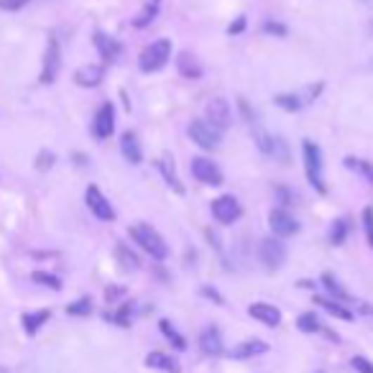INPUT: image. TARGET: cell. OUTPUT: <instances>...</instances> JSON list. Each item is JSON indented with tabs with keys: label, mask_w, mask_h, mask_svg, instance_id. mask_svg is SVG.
<instances>
[{
	"label": "cell",
	"mask_w": 373,
	"mask_h": 373,
	"mask_svg": "<svg viewBox=\"0 0 373 373\" xmlns=\"http://www.w3.org/2000/svg\"><path fill=\"white\" fill-rule=\"evenodd\" d=\"M113 131H115V107L113 103H103L100 110L95 113V120H92V133H95V138L105 141V138L113 136Z\"/></svg>",
	"instance_id": "9"
},
{
	"label": "cell",
	"mask_w": 373,
	"mask_h": 373,
	"mask_svg": "<svg viewBox=\"0 0 373 373\" xmlns=\"http://www.w3.org/2000/svg\"><path fill=\"white\" fill-rule=\"evenodd\" d=\"M49 317H51L49 310L26 312V315L21 317V322H23V330H26V335H31V338H34L36 332L41 330V325H44V322H49Z\"/></svg>",
	"instance_id": "23"
},
{
	"label": "cell",
	"mask_w": 373,
	"mask_h": 373,
	"mask_svg": "<svg viewBox=\"0 0 373 373\" xmlns=\"http://www.w3.org/2000/svg\"><path fill=\"white\" fill-rule=\"evenodd\" d=\"M276 197H279V202H282L284 207H287V204H292V199H294V197H292V192L284 190V187H279V190H276Z\"/></svg>",
	"instance_id": "41"
},
{
	"label": "cell",
	"mask_w": 373,
	"mask_h": 373,
	"mask_svg": "<svg viewBox=\"0 0 373 373\" xmlns=\"http://www.w3.org/2000/svg\"><path fill=\"white\" fill-rule=\"evenodd\" d=\"M85 202H87V207H90V212L98 220H103V223H113V220H115L113 204L107 202V197L103 195V192H100V187H95V184H90V187H87Z\"/></svg>",
	"instance_id": "7"
},
{
	"label": "cell",
	"mask_w": 373,
	"mask_h": 373,
	"mask_svg": "<svg viewBox=\"0 0 373 373\" xmlns=\"http://www.w3.org/2000/svg\"><path fill=\"white\" fill-rule=\"evenodd\" d=\"M59 70H62V51H59V41L51 36L49 44H46V51H44V67L39 79L44 85H51L59 77Z\"/></svg>",
	"instance_id": "5"
},
{
	"label": "cell",
	"mask_w": 373,
	"mask_h": 373,
	"mask_svg": "<svg viewBox=\"0 0 373 373\" xmlns=\"http://www.w3.org/2000/svg\"><path fill=\"white\" fill-rule=\"evenodd\" d=\"M159 330L164 332V338H166L171 345H174V351H184V348H187V340L179 335V330H176V327L169 322V320H162V322H159Z\"/></svg>",
	"instance_id": "27"
},
{
	"label": "cell",
	"mask_w": 373,
	"mask_h": 373,
	"mask_svg": "<svg viewBox=\"0 0 373 373\" xmlns=\"http://www.w3.org/2000/svg\"><path fill=\"white\" fill-rule=\"evenodd\" d=\"M274 103L282 110H287V113H296V110H302V98L299 95H294V92H287V95H276L274 98Z\"/></svg>",
	"instance_id": "28"
},
{
	"label": "cell",
	"mask_w": 373,
	"mask_h": 373,
	"mask_svg": "<svg viewBox=\"0 0 373 373\" xmlns=\"http://www.w3.org/2000/svg\"><path fill=\"white\" fill-rule=\"evenodd\" d=\"M315 304H320L325 312H330L332 317H338V320H345V322H353L355 320V315H353L345 304L335 302V299H330V296H315Z\"/></svg>",
	"instance_id": "22"
},
{
	"label": "cell",
	"mask_w": 373,
	"mask_h": 373,
	"mask_svg": "<svg viewBox=\"0 0 373 373\" xmlns=\"http://www.w3.org/2000/svg\"><path fill=\"white\" fill-rule=\"evenodd\" d=\"M123 294H126V289H120V287H107V289H105V299H107L110 304L118 302V299H120Z\"/></svg>",
	"instance_id": "40"
},
{
	"label": "cell",
	"mask_w": 373,
	"mask_h": 373,
	"mask_svg": "<svg viewBox=\"0 0 373 373\" xmlns=\"http://www.w3.org/2000/svg\"><path fill=\"white\" fill-rule=\"evenodd\" d=\"M204 115H207L204 120L212 123L215 128H220V131L230 128V123H233V110L225 98H212L210 103L204 105Z\"/></svg>",
	"instance_id": "8"
},
{
	"label": "cell",
	"mask_w": 373,
	"mask_h": 373,
	"mask_svg": "<svg viewBox=\"0 0 373 373\" xmlns=\"http://www.w3.org/2000/svg\"><path fill=\"white\" fill-rule=\"evenodd\" d=\"M302 156H304V171H307V179H310V184L315 187L317 192H327V187H325V171H322V151H320V146H317L315 141H310V138H304L302 143Z\"/></svg>",
	"instance_id": "2"
},
{
	"label": "cell",
	"mask_w": 373,
	"mask_h": 373,
	"mask_svg": "<svg viewBox=\"0 0 373 373\" xmlns=\"http://www.w3.org/2000/svg\"><path fill=\"white\" fill-rule=\"evenodd\" d=\"M363 228H366V235H368V246L373 248V207L363 210Z\"/></svg>",
	"instance_id": "37"
},
{
	"label": "cell",
	"mask_w": 373,
	"mask_h": 373,
	"mask_svg": "<svg viewBox=\"0 0 373 373\" xmlns=\"http://www.w3.org/2000/svg\"><path fill=\"white\" fill-rule=\"evenodd\" d=\"M143 363H146L148 368H156V371H164V373H179V371H182V363H179L174 355H169V353H162V351L148 353Z\"/></svg>",
	"instance_id": "17"
},
{
	"label": "cell",
	"mask_w": 373,
	"mask_h": 373,
	"mask_svg": "<svg viewBox=\"0 0 373 373\" xmlns=\"http://www.w3.org/2000/svg\"><path fill=\"white\" fill-rule=\"evenodd\" d=\"M54 162H57V156L51 154V151H39V156H36V169L49 171L54 166Z\"/></svg>",
	"instance_id": "35"
},
{
	"label": "cell",
	"mask_w": 373,
	"mask_h": 373,
	"mask_svg": "<svg viewBox=\"0 0 373 373\" xmlns=\"http://www.w3.org/2000/svg\"><path fill=\"white\" fill-rule=\"evenodd\" d=\"M171 59V41L169 39H156L141 51V59H138V67L141 72L151 74V72H159L166 67V62Z\"/></svg>",
	"instance_id": "3"
},
{
	"label": "cell",
	"mask_w": 373,
	"mask_h": 373,
	"mask_svg": "<svg viewBox=\"0 0 373 373\" xmlns=\"http://www.w3.org/2000/svg\"><path fill=\"white\" fill-rule=\"evenodd\" d=\"M248 315L259 320L261 325H266V327H279L282 325V310L268 302H254L248 307Z\"/></svg>",
	"instance_id": "14"
},
{
	"label": "cell",
	"mask_w": 373,
	"mask_h": 373,
	"mask_svg": "<svg viewBox=\"0 0 373 373\" xmlns=\"http://www.w3.org/2000/svg\"><path fill=\"white\" fill-rule=\"evenodd\" d=\"M192 174L195 179L202 184H212V187H220L223 184V171L215 162L210 159H204V156H197V159H192Z\"/></svg>",
	"instance_id": "10"
},
{
	"label": "cell",
	"mask_w": 373,
	"mask_h": 373,
	"mask_svg": "<svg viewBox=\"0 0 373 373\" xmlns=\"http://www.w3.org/2000/svg\"><path fill=\"white\" fill-rule=\"evenodd\" d=\"M176 70H179V74L187 79L202 77V64H199V59L195 57V54H190V51H179V54H176Z\"/></svg>",
	"instance_id": "19"
},
{
	"label": "cell",
	"mask_w": 373,
	"mask_h": 373,
	"mask_svg": "<svg viewBox=\"0 0 373 373\" xmlns=\"http://www.w3.org/2000/svg\"><path fill=\"white\" fill-rule=\"evenodd\" d=\"M105 79V67L103 64H85L74 72V82L79 87H98Z\"/></svg>",
	"instance_id": "16"
},
{
	"label": "cell",
	"mask_w": 373,
	"mask_h": 373,
	"mask_svg": "<svg viewBox=\"0 0 373 373\" xmlns=\"http://www.w3.org/2000/svg\"><path fill=\"white\" fill-rule=\"evenodd\" d=\"M190 138L199 148H204V151H212V148H218L220 141H223V131L215 128L212 123H207L204 118H199L190 123Z\"/></svg>",
	"instance_id": "4"
},
{
	"label": "cell",
	"mask_w": 373,
	"mask_h": 373,
	"mask_svg": "<svg viewBox=\"0 0 373 373\" xmlns=\"http://www.w3.org/2000/svg\"><path fill=\"white\" fill-rule=\"evenodd\" d=\"M199 348H202L204 355H223V335H220V330L215 327V325H210V327H204L202 335H199Z\"/></svg>",
	"instance_id": "18"
},
{
	"label": "cell",
	"mask_w": 373,
	"mask_h": 373,
	"mask_svg": "<svg viewBox=\"0 0 373 373\" xmlns=\"http://www.w3.org/2000/svg\"><path fill=\"white\" fill-rule=\"evenodd\" d=\"M263 353H268V345L263 340H243V343H238L230 351V358L248 360V358H256V355H263Z\"/></svg>",
	"instance_id": "20"
},
{
	"label": "cell",
	"mask_w": 373,
	"mask_h": 373,
	"mask_svg": "<svg viewBox=\"0 0 373 373\" xmlns=\"http://www.w3.org/2000/svg\"><path fill=\"white\" fill-rule=\"evenodd\" d=\"M259 256L263 261V266L268 271H274V268L284 266V261H287V246L279 238H263L259 246Z\"/></svg>",
	"instance_id": "6"
},
{
	"label": "cell",
	"mask_w": 373,
	"mask_h": 373,
	"mask_svg": "<svg viewBox=\"0 0 373 373\" xmlns=\"http://www.w3.org/2000/svg\"><path fill=\"white\" fill-rule=\"evenodd\" d=\"M29 6V0H0V11H21V8Z\"/></svg>",
	"instance_id": "39"
},
{
	"label": "cell",
	"mask_w": 373,
	"mask_h": 373,
	"mask_svg": "<svg viewBox=\"0 0 373 373\" xmlns=\"http://www.w3.org/2000/svg\"><path fill=\"white\" fill-rule=\"evenodd\" d=\"M131 310H133V304L126 302L118 312H115V315H105V317L107 320H113V322H118L120 327H128V325H131Z\"/></svg>",
	"instance_id": "34"
},
{
	"label": "cell",
	"mask_w": 373,
	"mask_h": 373,
	"mask_svg": "<svg viewBox=\"0 0 373 373\" xmlns=\"http://www.w3.org/2000/svg\"><path fill=\"white\" fill-rule=\"evenodd\" d=\"M348 230H351L348 220H335L332 228H330V243L332 246H343L345 238H348Z\"/></svg>",
	"instance_id": "31"
},
{
	"label": "cell",
	"mask_w": 373,
	"mask_h": 373,
	"mask_svg": "<svg viewBox=\"0 0 373 373\" xmlns=\"http://www.w3.org/2000/svg\"><path fill=\"white\" fill-rule=\"evenodd\" d=\"M74 162H77L79 166H87V156L85 154H74Z\"/></svg>",
	"instance_id": "45"
},
{
	"label": "cell",
	"mask_w": 373,
	"mask_h": 373,
	"mask_svg": "<svg viewBox=\"0 0 373 373\" xmlns=\"http://www.w3.org/2000/svg\"><path fill=\"white\" fill-rule=\"evenodd\" d=\"M120 154H123V159H126L128 164H133V166L141 164L143 148H141V141H138V136H136L133 131H126V133L120 136Z\"/></svg>",
	"instance_id": "15"
},
{
	"label": "cell",
	"mask_w": 373,
	"mask_h": 373,
	"mask_svg": "<svg viewBox=\"0 0 373 373\" xmlns=\"http://www.w3.org/2000/svg\"><path fill=\"white\" fill-rule=\"evenodd\" d=\"M131 238H133L151 259L164 261L169 256V246H166V240L162 238V233L154 230V228L146 225V223H138V225L131 228Z\"/></svg>",
	"instance_id": "1"
},
{
	"label": "cell",
	"mask_w": 373,
	"mask_h": 373,
	"mask_svg": "<svg viewBox=\"0 0 373 373\" xmlns=\"http://www.w3.org/2000/svg\"><path fill=\"white\" fill-rule=\"evenodd\" d=\"M202 294L207 296V299H215V302H218V304L225 302V299H223V296L218 294V289H212V287H202Z\"/></svg>",
	"instance_id": "42"
},
{
	"label": "cell",
	"mask_w": 373,
	"mask_h": 373,
	"mask_svg": "<svg viewBox=\"0 0 373 373\" xmlns=\"http://www.w3.org/2000/svg\"><path fill=\"white\" fill-rule=\"evenodd\" d=\"M240 202L233 195H223V197L212 199V215H215V220L218 223H223V225H230V223H235V220L240 218Z\"/></svg>",
	"instance_id": "11"
},
{
	"label": "cell",
	"mask_w": 373,
	"mask_h": 373,
	"mask_svg": "<svg viewBox=\"0 0 373 373\" xmlns=\"http://www.w3.org/2000/svg\"><path fill=\"white\" fill-rule=\"evenodd\" d=\"M115 259H118V263H120L123 271H138V266H141L138 256H136L126 243H118V246H115Z\"/></svg>",
	"instance_id": "26"
},
{
	"label": "cell",
	"mask_w": 373,
	"mask_h": 373,
	"mask_svg": "<svg viewBox=\"0 0 373 373\" xmlns=\"http://www.w3.org/2000/svg\"><path fill=\"white\" fill-rule=\"evenodd\" d=\"M67 315H72V317L92 315V299H90V296H82V299H77V302L67 304Z\"/></svg>",
	"instance_id": "32"
},
{
	"label": "cell",
	"mask_w": 373,
	"mask_h": 373,
	"mask_svg": "<svg viewBox=\"0 0 373 373\" xmlns=\"http://www.w3.org/2000/svg\"><path fill=\"white\" fill-rule=\"evenodd\" d=\"M268 225H271L276 238H289V235H294L299 230V223L284 207H276V210L268 212Z\"/></svg>",
	"instance_id": "12"
},
{
	"label": "cell",
	"mask_w": 373,
	"mask_h": 373,
	"mask_svg": "<svg viewBox=\"0 0 373 373\" xmlns=\"http://www.w3.org/2000/svg\"><path fill=\"white\" fill-rule=\"evenodd\" d=\"M92 41H95V49L100 51V57H103V62L105 64L118 62V57L123 54V44H120L118 39H113V36L103 34V31H98Z\"/></svg>",
	"instance_id": "13"
},
{
	"label": "cell",
	"mask_w": 373,
	"mask_h": 373,
	"mask_svg": "<svg viewBox=\"0 0 373 373\" xmlns=\"http://www.w3.org/2000/svg\"><path fill=\"white\" fill-rule=\"evenodd\" d=\"M31 279H34L36 284H41V287L54 289V292H59V289H62V279H59V276H54V274H49V271H34V274H31Z\"/></svg>",
	"instance_id": "33"
},
{
	"label": "cell",
	"mask_w": 373,
	"mask_h": 373,
	"mask_svg": "<svg viewBox=\"0 0 373 373\" xmlns=\"http://www.w3.org/2000/svg\"><path fill=\"white\" fill-rule=\"evenodd\" d=\"M159 8H162V0H146L141 8V13L133 18V26L136 29H146V26H151L154 23V18L159 15Z\"/></svg>",
	"instance_id": "24"
},
{
	"label": "cell",
	"mask_w": 373,
	"mask_h": 373,
	"mask_svg": "<svg viewBox=\"0 0 373 373\" xmlns=\"http://www.w3.org/2000/svg\"><path fill=\"white\" fill-rule=\"evenodd\" d=\"M351 366L358 373H373V363L368 358H363V355H355V358L351 360Z\"/></svg>",
	"instance_id": "38"
},
{
	"label": "cell",
	"mask_w": 373,
	"mask_h": 373,
	"mask_svg": "<svg viewBox=\"0 0 373 373\" xmlns=\"http://www.w3.org/2000/svg\"><path fill=\"white\" fill-rule=\"evenodd\" d=\"M320 373H322V371H320Z\"/></svg>",
	"instance_id": "47"
},
{
	"label": "cell",
	"mask_w": 373,
	"mask_h": 373,
	"mask_svg": "<svg viewBox=\"0 0 373 373\" xmlns=\"http://www.w3.org/2000/svg\"><path fill=\"white\" fill-rule=\"evenodd\" d=\"M296 327L302 332L315 335V332L322 330V322H320V317H317L315 312H304V315H299V320H296Z\"/></svg>",
	"instance_id": "29"
},
{
	"label": "cell",
	"mask_w": 373,
	"mask_h": 373,
	"mask_svg": "<svg viewBox=\"0 0 373 373\" xmlns=\"http://www.w3.org/2000/svg\"><path fill=\"white\" fill-rule=\"evenodd\" d=\"M263 31L271 34V36H279V39H287V34H289L287 26L279 23V21H263Z\"/></svg>",
	"instance_id": "36"
},
{
	"label": "cell",
	"mask_w": 373,
	"mask_h": 373,
	"mask_svg": "<svg viewBox=\"0 0 373 373\" xmlns=\"http://www.w3.org/2000/svg\"><path fill=\"white\" fill-rule=\"evenodd\" d=\"M159 171H162L164 179H166V184H169V187L176 192V195H184V184L179 182V176H176L174 159H171L169 154H164L162 159H159Z\"/></svg>",
	"instance_id": "21"
},
{
	"label": "cell",
	"mask_w": 373,
	"mask_h": 373,
	"mask_svg": "<svg viewBox=\"0 0 373 373\" xmlns=\"http://www.w3.org/2000/svg\"><path fill=\"white\" fill-rule=\"evenodd\" d=\"M320 282H322V287L327 289L330 299H335V302H340V304H343V302H353V296L345 292L343 284H340L332 274H322V279H320Z\"/></svg>",
	"instance_id": "25"
},
{
	"label": "cell",
	"mask_w": 373,
	"mask_h": 373,
	"mask_svg": "<svg viewBox=\"0 0 373 373\" xmlns=\"http://www.w3.org/2000/svg\"><path fill=\"white\" fill-rule=\"evenodd\" d=\"M345 166L353 169V171H358V174H363L368 182L373 184V164L371 162H363V159H355V156H348V159H345Z\"/></svg>",
	"instance_id": "30"
},
{
	"label": "cell",
	"mask_w": 373,
	"mask_h": 373,
	"mask_svg": "<svg viewBox=\"0 0 373 373\" xmlns=\"http://www.w3.org/2000/svg\"><path fill=\"white\" fill-rule=\"evenodd\" d=\"M358 310L363 312V315H366V317H371V320H373V307H371V304H366V302H358Z\"/></svg>",
	"instance_id": "44"
},
{
	"label": "cell",
	"mask_w": 373,
	"mask_h": 373,
	"mask_svg": "<svg viewBox=\"0 0 373 373\" xmlns=\"http://www.w3.org/2000/svg\"><path fill=\"white\" fill-rule=\"evenodd\" d=\"M0 373H11V368H6V366H0Z\"/></svg>",
	"instance_id": "46"
},
{
	"label": "cell",
	"mask_w": 373,
	"mask_h": 373,
	"mask_svg": "<svg viewBox=\"0 0 373 373\" xmlns=\"http://www.w3.org/2000/svg\"><path fill=\"white\" fill-rule=\"evenodd\" d=\"M246 29V18H243V15H240L238 21L235 23H230V26H228V34H240V31Z\"/></svg>",
	"instance_id": "43"
}]
</instances>
